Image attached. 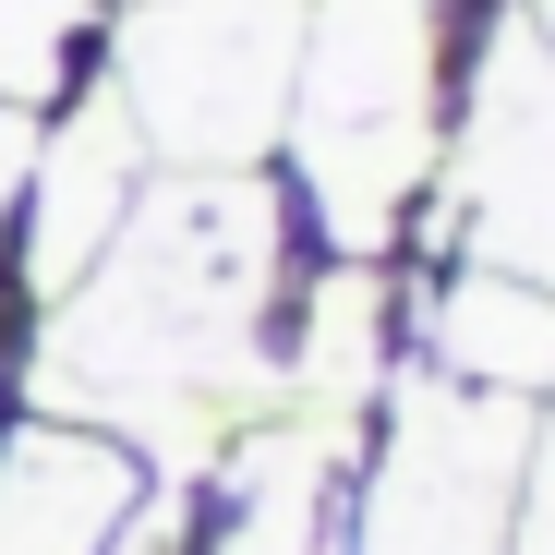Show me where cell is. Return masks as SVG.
<instances>
[{"label": "cell", "mask_w": 555, "mask_h": 555, "mask_svg": "<svg viewBox=\"0 0 555 555\" xmlns=\"http://www.w3.org/2000/svg\"><path fill=\"white\" fill-rule=\"evenodd\" d=\"M278 169H157L121 242L13 338V411L121 435L157 483H206L218 459L291 411L278 338L326 254Z\"/></svg>", "instance_id": "cell-1"}, {"label": "cell", "mask_w": 555, "mask_h": 555, "mask_svg": "<svg viewBox=\"0 0 555 555\" xmlns=\"http://www.w3.org/2000/svg\"><path fill=\"white\" fill-rule=\"evenodd\" d=\"M278 181L314 230V254L399 266L447 157V13L423 0H314L302 73H291V133Z\"/></svg>", "instance_id": "cell-2"}, {"label": "cell", "mask_w": 555, "mask_h": 555, "mask_svg": "<svg viewBox=\"0 0 555 555\" xmlns=\"http://www.w3.org/2000/svg\"><path fill=\"white\" fill-rule=\"evenodd\" d=\"M519 447L531 399L447 387L399 350V375L350 435L326 555H519Z\"/></svg>", "instance_id": "cell-3"}, {"label": "cell", "mask_w": 555, "mask_h": 555, "mask_svg": "<svg viewBox=\"0 0 555 555\" xmlns=\"http://www.w3.org/2000/svg\"><path fill=\"white\" fill-rule=\"evenodd\" d=\"M302 13L314 0H121L98 73L157 169H278Z\"/></svg>", "instance_id": "cell-4"}, {"label": "cell", "mask_w": 555, "mask_h": 555, "mask_svg": "<svg viewBox=\"0 0 555 555\" xmlns=\"http://www.w3.org/2000/svg\"><path fill=\"white\" fill-rule=\"evenodd\" d=\"M435 242V266H507L555 291V49L519 0H495L472 61H447V157L411 254ZM399 254V266H411Z\"/></svg>", "instance_id": "cell-5"}, {"label": "cell", "mask_w": 555, "mask_h": 555, "mask_svg": "<svg viewBox=\"0 0 555 555\" xmlns=\"http://www.w3.org/2000/svg\"><path fill=\"white\" fill-rule=\"evenodd\" d=\"M157 181L133 109L109 98V73H85L73 98L37 109V157H25V206H13V266H0V291H13V314L61 302L85 266H98L133 218V194Z\"/></svg>", "instance_id": "cell-6"}, {"label": "cell", "mask_w": 555, "mask_h": 555, "mask_svg": "<svg viewBox=\"0 0 555 555\" xmlns=\"http://www.w3.org/2000/svg\"><path fill=\"white\" fill-rule=\"evenodd\" d=\"M399 350L447 387H483V399H543L555 387V291L507 266H399Z\"/></svg>", "instance_id": "cell-7"}, {"label": "cell", "mask_w": 555, "mask_h": 555, "mask_svg": "<svg viewBox=\"0 0 555 555\" xmlns=\"http://www.w3.org/2000/svg\"><path fill=\"white\" fill-rule=\"evenodd\" d=\"M157 472L61 411H0V555H109V531L133 519Z\"/></svg>", "instance_id": "cell-8"}, {"label": "cell", "mask_w": 555, "mask_h": 555, "mask_svg": "<svg viewBox=\"0 0 555 555\" xmlns=\"http://www.w3.org/2000/svg\"><path fill=\"white\" fill-rule=\"evenodd\" d=\"M98 13L109 0H0V98L49 109L98 73Z\"/></svg>", "instance_id": "cell-9"}, {"label": "cell", "mask_w": 555, "mask_h": 555, "mask_svg": "<svg viewBox=\"0 0 555 555\" xmlns=\"http://www.w3.org/2000/svg\"><path fill=\"white\" fill-rule=\"evenodd\" d=\"M519 555H555V387L531 399V447H519Z\"/></svg>", "instance_id": "cell-10"}, {"label": "cell", "mask_w": 555, "mask_h": 555, "mask_svg": "<svg viewBox=\"0 0 555 555\" xmlns=\"http://www.w3.org/2000/svg\"><path fill=\"white\" fill-rule=\"evenodd\" d=\"M109 555H194V483H145L133 519L109 531Z\"/></svg>", "instance_id": "cell-11"}, {"label": "cell", "mask_w": 555, "mask_h": 555, "mask_svg": "<svg viewBox=\"0 0 555 555\" xmlns=\"http://www.w3.org/2000/svg\"><path fill=\"white\" fill-rule=\"evenodd\" d=\"M25 157H37V109L0 98V266H13V206H25Z\"/></svg>", "instance_id": "cell-12"}, {"label": "cell", "mask_w": 555, "mask_h": 555, "mask_svg": "<svg viewBox=\"0 0 555 555\" xmlns=\"http://www.w3.org/2000/svg\"><path fill=\"white\" fill-rule=\"evenodd\" d=\"M519 13H531V25H543V49H555V0H519Z\"/></svg>", "instance_id": "cell-13"}, {"label": "cell", "mask_w": 555, "mask_h": 555, "mask_svg": "<svg viewBox=\"0 0 555 555\" xmlns=\"http://www.w3.org/2000/svg\"><path fill=\"white\" fill-rule=\"evenodd\" d=\"M423 13H459V0H423Z\"/></svg>", "instance_id": "cell-14"}]
</instances>
